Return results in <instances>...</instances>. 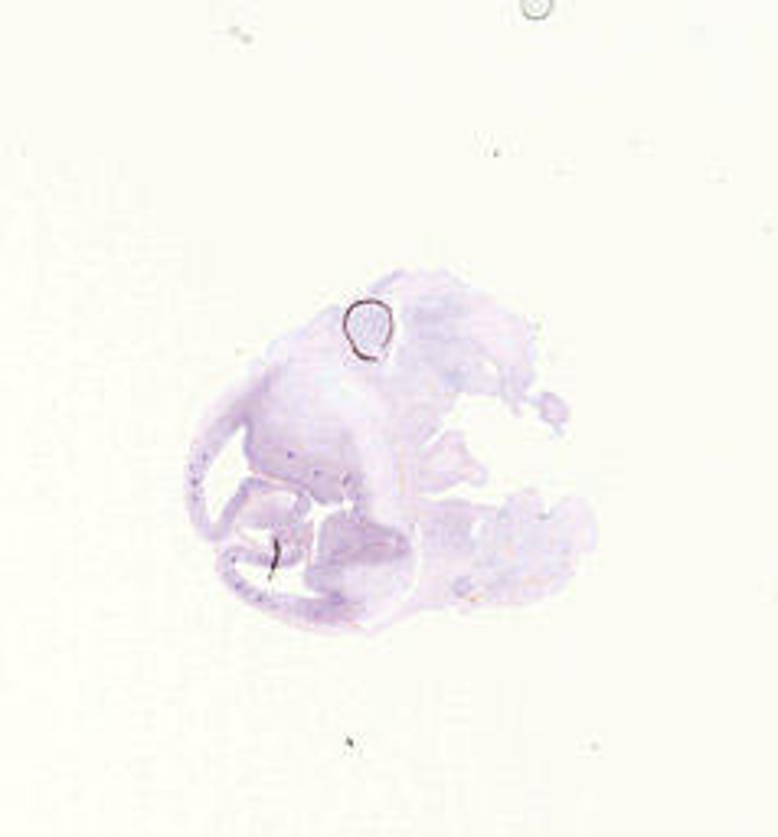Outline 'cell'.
Returning a JSON list of instances; mask_svg holds the SVG:
<instances>
[{
    "label": "cell",
    "instance_id": "cell-1",
    "mask_svg": "<svg viewBox=\"0 0 778 837\" xmlns=\"http://www.w3.org/2000/svg\"><path fill=\"white\" fill-rule=\"evenodd\" d=\"M344 334L361 357L380 361L392 341V311L377 298L357 302L344 318Z\"/></svg>",
    "mask_w": 778,
    "mask_h": 837
},
{
    "label": "cell",
    "instance_id": "cell-2",
    "mask_svg": "<svg viewBox=\"0 0 778 837\" xmlns=\"http://www.w3.org/2000/svg\"><path fill=\"white\" fill-rule=\"evenodd\" d=\"M550 7H553V0H520V10H523L530 20L546 16V13H550Z\"/></svg>",
    "mask_w": 778,
    "mask_h": 837
}]
</instances>
